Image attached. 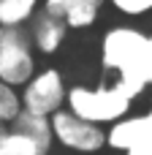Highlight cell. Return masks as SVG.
<instances>
[{"label":"cell","instance_id":"cell-6","mask_svg":"<svg viewBox=\"0 0 152 155\" xmlns=\"http://www.w3.org/2000/svg\"><path fill=\"white\" fill-rule=\"evenodd\" d=\"M106 0H44V11L63 19L68 27L82 30L98 22Z\"/></svg>","mask_w":152,"mask_h":155},{"label":"cell","instance_id":"cell-15","mask_svg":"<svg viewBox=\"0 0 152 155\" xmlns=\"http://www.w3.org/2000/svg\"><path fill=\"white\" fill-rule=\"evenodd\" d=\"M144 117V144L141 147H152V106L141 114Z\"/></svg>","mask_w":152,"mask_h":155},{"label":"cell","instance_id":"cell-3","mask_svg":"<svg viewBox=\"0 0 152 155\" xmlns=\"http://www.w3.org/2000/svg\"><path fill=\"white\" fill-rule=\"evenodd\" d=\"M35 76V46L24 27H0V82L24 87Z\"/></svg>","mask_w":152,"mask_h":155},{"label":"cell","instance_id":"cell-10","mask_svg":"<svg viewBox=\"0 0 152 155\" xmlns=\"http://www.w3.org/2000/svg\"><path fill=\"white\" fill-rule=\"evenodd\" d=\"M41 0H0V27H24L41 11Z\"/></svg>","mask_w":152,"mask_h":155},{"label":"cell","instance_id":"cell-7","mask_svg":"<svg viewBox=\"0 0 152 155\" xmlns=\"http://www.w3.org/2000/svg\"><path fill=\"white\" fill-rule=\"evenodd\" d=\"M27 33H30V41H33L35 52H41V54H54V52L63 46V41H65L68 25L41 8V11L33 16Z\"/></svg>","mask_w":152,"mask_h":155},{"label":"cell","instance_id":"cell-8","mask_svg":"<svg viewBox=\"0 0 152 155\" xmlns=\"http://www.w3.org/2000/svg\"><path fill=\"white\" fill-rule=\"evenodd\" d=\"M106 144L120 150V153H131L139 150L144 144V117L141 114H128L117 123H112L109 134H106Z\"/></svg>","mask_w":152,"mask_h":155},{"label":"cell","instance_id":"cell-1","mask_svg":"<svg viewBox=\"0 0 152 155\" xmlns=\"http://www.w3.org/2000/svg\"><path fill=\"white\" fill-rule=\"evenodd\" d=\"M65 104L82 120H90L95 125H106V123H117V120L128 117L133 101L117 87V82H112V84L103 82L98 87H84V84L71 87Z\"/></svg>","mask_w":152,"mask_h":155},{"label":"cell","instance_id":"cell-14","mask_svg":"<svg viewBox=\"0 0 152 155\" xmlns=\"http://www.w3.org/2000/svg\"><path fill=\"white\" fill-rule=\"evenodd\" d=\"M141 76L147 82V87H152V33L147 35V46H144V57H141Z\"/></svg>","mask_w":152,"mask_h":155},{"label":"cell","instance_id":"cell-4","mask_svg":"<svg viewBox=\"0 0 152 155\" xmlns=\"http://www.w3.org/2000/svg\"><path fill=\"white\" fill-rule=\"evenodd\" d=\"M52 131L63 147H71L76 153H98L106 144V131L90 120H82L71 109H60L52 114Z\"/></svg>","mask_w":152,"mask_h":155},{"label":"cell","instance_id":"cell-5","mask_svg":"<svg viewBox=\"0 0 152 155\" xmlns=\"http://www.w3.org/2000/svg\"><path fill=\"white\" fill-rule=\"evenodd\" d=\"M68 98V90H65V79L57 68H44V71H35V76L22 87V104L24 109L30 112H38V114H54L63 109Z\"/></svg>","mask_w":152,"mask_h":155},{"label":"cell","instance_id":"cell-11","mask_svg":"<svg viewBox=\"0 0 152 155\" xmlns=\"http://www.w3.org/2000/svg\"><path fill=\"white\" fill-rule=\"evenodd\" d=\"M0 155H44V153L30 136H24L19 131H5L0 136Z\"/></svg>","mask_w":152,"mask_h":155},{"label":"cell","instance_id":"cell-13","mask_svg":"<svg viewBox=\"0 0 152 155\" xmlns=\"http://www.w3.org/2000/svg\"><path fill=\"white\" fill-rule=\"evenodd\" d=\"M109 3L122 16H147L152 11V0H109Z\"/></svg>","mask_w":152,"mask_h":155},{"label":"cell","instance_id":"cell-9","mask_svg":"<svg viewBox=\"0 0 152 155\" xmlns=\"http://www.w3.org/2000/svg\"><path fill=\"white\" fill-rule=\"evenodd\" d=\"M11 125H14V131L30 136V139L41 147L44 155L49 153V147H52V142H54V131H52V117H49V114H38V112L22 109L19 117H16Z\"/></svg>","mask_w":152,"mask_h":155},{"label":"cell","instance_id":"cell-16","mask_svg":"<svg viewBox=\"0 0 152 155\" xmlns=\"http://www.w3.org/2000/svg\"><path fill=\"white\" fill-rule=\"evenodd\" d=\"M125 155H152V147H139V150H131Z\"/></svg>","mask_w":152,"mask_h":155},{"label":"cell","instance_id":"cell-12","mask_svg":"<svg viewBox=\"0 0 152 155\" xmlns=\"http://www.w3.org/2000/svg\"><path fill=\"white\" fill-rule=\"evenodd\" d=\"M22 109H24V104H22V95L16 93V87L0 82V123L3 125L5 123H14Z\"/></svg>","mask_w":152,"mask_h":155},{"label":"cell","instance_id":"cell-17","mask_svg":"<svg viewBox=\"0 0 152 155\" xmlns=\"http://www.w3.org/2000/svg\"><path fill=\"white\" fill-rule=\"evenodd\" d=\"M3 134H5V131H3V123H0V136H3Z\"/></svg>","mask_w":152,"mask_h":155},{"label":"cell","instance_id":"cell-2","mask_svg":"<svg viewBox=\"0 0 152 155\" xmlns=\"http://www.w3.org/2000/svg\"><path fill=\"white\" fill-rule=\"evenodd\" d=\"M147 46V33L133 25L109 27L101 38V68L117 76H141V57ZM144 79V76H141Z\"/></svg>","mask_w":152,"mask_h":155}]
</instances>
